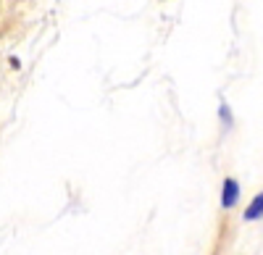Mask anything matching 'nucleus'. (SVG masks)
<instances>
[{"instance_id":"nucleus-1","label":"nucleus","mask_w":263,"mask_h":255,"mask_svg":"<svg viewBox=\"0 0 263 255\" xmlns=\"http://www.w3.org/2000/svg\"><path fill=\"white\" fill-rule=\"evenodd\" d=\"M239 203V182L237 179H224V184H221V208L224 210H229V208H234Z\"/></svg>"},{"instance_id":"nucleus-2","label":"nucleus","mask_w":263,"mask_h":255,"mask_svg":"<svg viewBox=\"0 0 263 255\" xmlns=\"http://www.w3.org/2000/svg\"><path fill=\"white\" fill-rule=\"evenodd\" d=\"M245 221H258V219H263V192H258L253 200H250V205H248V210H245Z\"/></svg>"},{"instance_id":"nucleus-3","label":"nucleus","mask_w":263,"mask_h":255,"mask_svg":"<svg viewBox=\"0 0 263 255\" xmlns=\"http://www.w3.org/2000/svg\"><path fill=\"white\" fill-rule=\"evenodd\" d=\"M218 116H221V121H224L227 126H232V113H229V108H227V103H221V108H218Z\"/></svg>"}]
</instances>
